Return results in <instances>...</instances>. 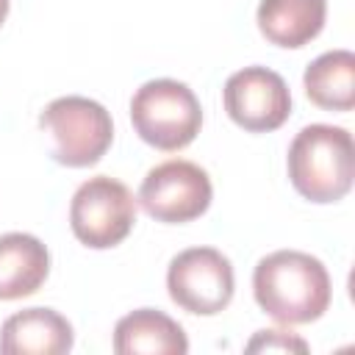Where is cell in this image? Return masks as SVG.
<instances>
[{
  "mask_svg": "<svg viewBox=\"0 0 355 355\" xmlns=\"http://www.w3.org/2000/svg\"><path fill=\"white\" fill-rule=\"evenodd\" d=\"M252 294L263 313L280 324L316 322L330 305V275L324 263L300 250H277L258 261Z\"/></svg>",
  "mask_w": 355,
  "mask_h": 355,
  "instance_id": "1",
  "label": "cell"
},
{
  "mask_svg": "<svg viewBox=\"0 0 355 355\" xmlns=\"http://www.w3.org/2000/svg\"><path fill=\"white\" fill-rule=\"evenodd\" d=\"M288 180L311 202H338L355 178V147L347 128L308 125L288 144Z\"/></svg>",
  "mask_w": 355,
  "mask_h": 355,
  "instance_id": "2",
  "label": "cell"
},
{
  "mask_svg": "<svg viewBox=\"0 0 355 355\" xmlns=\"http://www.w3.org/2000/svg\"><path fill=\"white\" fill-rule=\"evenodd\" d=\"M130 122L139 139L150 147L178 153L197 139L202 128V108L186 83L155 78L136 89L130 100Z\"/></svg>",
  "mask_w": 355,
  "mask_h": 355,
  "instance_id": "3",
  "label": "cell"
},
{
  "mask_svg": "<svg viewBox=\"0 0 355 355\" xmlns=\"http://www.w3.org/2000/svg\"><path fill=\"white\" fill-rule=\"evenodd\" d=\"M39 128L47 139L50 155L61 166H72V169L94 166L114 141L111 114L97 100L80 94H67L53 100L42 111Z\"/></svg>",
  "mask_w": 355,
  "mask_h": 355,
  "instance_id": "4",
  "label": "cell"
},
{
  "mask_svg": "<svg viewBox=\"0 0 355 355\" xmlns=\"http://www.w3.org/2000/svg\"><path fill=\"white\" fill-rule=\"evenodd\" d=\"M136 222V200L122 180L108 175L89 178L69 202V227L92 250H108L128 239Z\"/></svg>",
  "mask_w": 355,
  "mask_h": 355,
  "instance_id": "5",
  "label": "cell"
},
{
  "mask_svg": "<svg viewBox=\"0 0 355 355\" xmlns=\"http://www.w3.org/2000/svg\"><path fill=\"white\" fill-rule=\"evenodd\" d=\"M166 288L178 308L214 316L222 313L236 291V277L227 255L214 247H189L169 261Z\"/></svg>",
  "mask_w": 355,
  "mask_h": 355,
  "instance_id": "6",
  "label": "cell"
},
{
  "mask_svg": "<svg viewBox=\"0 0 355 355\" xmlns=\"http://www.w3.org/2000/svg\"><path fill=\"white\" fill-rule=\"evenodd\" d=\"M211 197L214 186L208 172L183 158L153 166L139 186V202L144 214L166 225H183L202 216L211 205Z\"/></svg>",
  "mask_w": 355,
  "mask_h": 355,
  "instance_id": "7",
  "label": "cell"
},
{
  "mask_svg": "<svg viewBox=\"0 0 355 355\" xmlns=\"http://www.w3.org/2000/svg\"><path fill=\"white\" fill-rule=\"evenodd\" d=\"M222 100L227 116L250 133L277 130L291 114L286 80L266 67H244L233 72L222 89Z\"/></svg>",
  "mask_w": 355,
  "mask_h": 355,
  "instance_id": "8",
  "label": "cell"
},
{
  "mask_svg": "<svg viewBox=\"0 0 355 355\" xmlns=\"http://www.w3.org/2000/svg\"><path fill=\"white\" fill-rule=\"evenodd\" d=\"M75 341L72 324L53 308H25L0 327L3 355H61Z\"/></svg>",
  "mask_w": 355,
  "mask_h": 355,
  "instance_id": "9",
  "label": "cell"
},
{
  "mask_svg": "<svg viewBox=\"0 0 355 355\" xmlns=\"http://www.w3.org/2000/svg\"><path fill=\"white\" fill-rule=\"evenodd\" d=\"M116 355H186L189 338L183 327L164 311L139 308L114 327Z\"/></svg>",
  "mask_w": 355,
  "mask_h": 355,
  "instance_id": "10",
  "label": "cell"
},
{
  "mask_svg": "<svg viewBox=\"0 0 355 355\" xmlns=\"http://www.w3.org/2000/svg\"><path fill=\"white\" fill-rule=\"evenodd\" d=\"M50 275V252L31 233L0 236V300H22Z\"/></svg>",
  "mask_w": 355,
  "mask_h": 355,
  "instance_id": "11",
  "label": "cell"
},
{
  "mask_svg": "<svg viewBox=\"0 0 355 355\" xmlns=\"http://www.w3.org/2000/svg\"><path fill=\"white\" fill-rule=\"evenodd\" d=\"M327 17V0H261L258 31L277 47H305L313 42Z\"/></svg>",
  "mask_w": 355,
  "mask_h": 355,
  "instance_id": "12",
  "label": "cell"
},
{
  "mask_svg": "<svg viewBox=\"0 0 355 355\" xmlns=\"http://www.w3.org/2000/svg\"><path fill=\"white\" fill-rule=\"evenodd\" d=\"M305 94L324 111H352L355 105V55L330 50L313 58L302 75Z\"/></svg>",
  "mask_w": 355,
  "mask_h": 355,
  "instance_id": "13",
  "label": "cell"
},
{
  "mask_svg": "<svg viewBox=\"0 0 355 355\" xmlns=\"http://www.w3.org/2000/svg\"><path fill=\"white\" fill-rule=\"evenodd\" d=\"M247 352H308V341L288 330H258L247 341Z\"/></svg>",
  "mask_w": 355,
  "mask_h": 355,
  "instance_id": "14",
  "label": "cell"
},
{
  "mask_svg": "<svg viewBox=\"0 0 355 355\" xmlns=\"http://www.w3.org/2000/svg\"><path fill=\"white\" fill-rule=\"evenodd\" d=\"M8 3H11V0H0V25H3L6 17H8Z\"/></svg>",
  "mask_w": 355,
  "mask_h": 355,
  "instance_id": "15",
  "label": "cell"
}]
</instances>
